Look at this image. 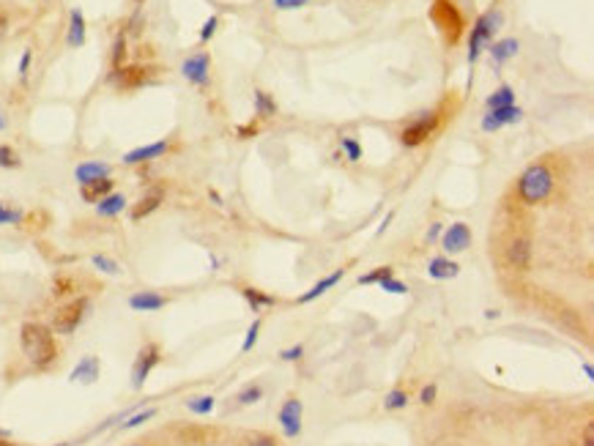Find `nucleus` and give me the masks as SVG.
<instances>
[{"instance_id":"f257e3e1","label":"nucleus","mask_w":594,"mask_h":446,"mask_svg":"<svg viewBox=\"0 0 594 446\" xmlns=\"http://www.w3.org/2000/svg\"><path fill=\"white\" fill-rule=\"evenodd\" d=\"M20 343H23V353L27 356V362L39 370L50 367L58 356V348H55V337L47 326L42 323H25L23 326V334H20Z\"/></svg>"},{"instance_id":"f03ea898","label":"nucleus","mask_w":594,"mask_h":446,"mask_svg":"<svg viewBox=\"0 0 594 446\" xmlns=\"http://www.w3.org/2000/svg\"><path fill=\"white\" fill-rule=\"evenodd\" d=\"M553 184H556V178H553V173H550L548 165H531L526 173L520 175L518 195L526 205H537V203H543V200L550 198Z\"/></svg>"},{"instance_id":"7ed1b4c3","label":"nucleus","mask_w":594,"mask_h":446,"mask_svg":"<svg viewBox=\"0 0 594 446\" xmlns=\"http://www.w3.org/2000/svg\"><path fill=\"white\" fill-rule=\"evenodd\" d=\"M501 23H504V14H501L498 8L491 11V14L476 17V23L471 27V39H469V63H476L482 47H485L488 42H493V33L501 27Z\"/></svg>"},{"instance_id":"20e7f679","label":"nucleus","mask_w":594,"mask_h":446,"mask_svg":"<svg viewBox=\"0 0 594 446\" xmlns=\"http://www.w3.org/2000/svg\"><path fill=\"white\" fill-rule=\"evenodd\" d=\"M438 121H441V115H438L436 110L419 113L411 124L400 132V143H403L405 148H419L422 143H424V140H427V137L438 129Z\"/></svg>"},{"instance_id":"39448f33","label":"nucleus","mask_w":594,"mask_h":446,"mask_svg":"<svg viewBox=\"0 0 594 446\" xmlns=\"http://www.w3.org/2000/svg\"><path fill=\"white\" fill-rule=\"evenodd\" d=\"M433 23L444 33V39L449 44H455L460 39V33H463V14L449 0H436V6H433Z\"/></svg>"},{"instance_id":"423d86ee","label":"nucleus","mask_w":594,"mask_h":446,"mask_svg":"<svg viewBox=\"0 0 594 446\" xmlns=\"http://www.w3.org/2000/svg\"><path fill=\"white\" fill-rule=\"evenodd\" d=\"M88 310H91V301L85 296H80V298H75L72 304H66L63 310H58L55 312V331L58 334H72L80 323L85 321V315H88Z\"/></svg>"},{"instance_id":"0eeeda50","label":"nucleus","mask_w":594,"mask_h":446,"mask_svg":"<svg viewBox=\"0 0 594 446\" xmlns=\"http://www.w3.org/2000/svg\"><path fill=\"white\" fill-rule=\"evenodd\" d=\"M162 353H159V345L156 343H148V345L140 348L137 359H134V367H132V389H143V383L148 381L151 370L159 364Z\"/></svg>"},{"instance_id":"6e6552de","label":"nucleus","mask_w":594,"mask_h":446,"mask_svg":"<svg viewBox=\"0 0 594 446\" xmlns=\"http://www.w3.org/2000/svg\"><path fill=\"white\" fill-rule=\"evenodd\" d=\"M208 69H211V55L208 52H195V55H189L181 63V75L187 77L192 85H198V88H206L211 82Z\"/></svg>"},{"instance_id":"1a4fd4ad","label":"nucleus","mask_w":594,"mask_h":446,"mask_svg":"<svg viewBox=\"0 0 594 446\" xmlns=\"http://www.w3.org/2000/svg\"><path fill=\"white\" fill-rule=\"evenodd\" d=\"M301 411H304V405H301L298 397H288L282 402L277 419H279V427H282V435L285 438H296L298 433H301Z\"/></svg>"},{"instance_id":"9d476101","label":"nucleus","mask_w":594,"mask_h":446,"mask_svg":"<svg viewBox=\"0 0 594 446\" xmlns=\"http://www.w3.org/2000/svg\"><path fill=\"white\" fill-rule=\"evenodd\" d=\"M523 121V110L518 104H507V107H493L488 110V115L482 118V132H498L501 126L520 124Z\"/></svg>"},{"instance_id":"9b49d317","label":"nucleus","mask_w":594,"mask_h":446,"mask_svg":"<svg viewBox=\"0 0 594 446\" xmlns=\"http://www.w3.org/2000/svg\"><path fill=\"white\" fill-rule=\"evenodd\" d=\"M441 247L449 252V255H460L471 247V227L466 222H455L449 224L444 233H441Z\"/></svg>"},{"instance_id":"f8f14e48","label":"nucleus","mask_w":594,"mask_h":446,"mask_svg":"<svg viewBox=\"0 0 594 446\" xmlns=\"http://www.w3.org/2000/svg\"><path fill=\"white\" fill-rule=\"evenodd\" d=\"M99 359L96 356H82L80 362H77V367L72 370V375H69V381H75V383H96V378H99Z\"/></svg>"},{"instance_id":"ddd939ff","label":"nucleus","mask_w":594,"mask_h":446,"mask_svg":"<svg viewBox=\"0 0 594 446\" xmlns=\"http://www.w3.org/2000/svg\"><path fill=\"white\" fill-rule=\"evenodd\" d=\"M146 77H148V69H143V66H126V69H115V72L110 75V82H115L118 88L129 91V88L143 85Z\"/></svg>"},{"instance_id":"4468645a","label":"nucleus","mask_w":594,"mask_h":446,"mask_svg":"<svg viewBox=\"0 0 594 446\" xmlns=\"http://www.w3.org/2000/svg\"><path fill=\"white\" fill-rule=\"evenodd\" d=\"M110 165L107 162H82V165H77L75 170V178L80 186H85V184H94V181H99V178H110Z\"/></svg>"},{"instance_id":"2eb2a0df","label":"nucleus","mask_w":594,"mask_h":446,"mask_svg":"<svg viewBox=\"0 0 594 446\" xmlns=\"http://www.w3.org/2000/svg\"><path fill=\"white\" fill-rule=\"evenodd\" d=\"M162 200H165V192H162L159 186H153L148 195H143L140 203L132 208V222H140V219H146L148 214H153V211L162 205Z\"/></svg>"},{"instance_id":"dca6fc26","label":"nucleus","mask_w":594,"mask_h":446,"mask_svg":"<svg viewBox=\"0 0 594 446\" xmlns=\"http://www.w3.org/2000/svg\"><path fill=\"white\" fill-rule=\"evenodd\" d=\"M165 151H168V140H159V143H151V146H140V148L126 153L124 165H143V162H151V159H159Z\"/></svg>"},{"instance_id":"f3484780","label":"nucleus","mask_w":594,"mask_h":446,"mask_svg":"<svg viewBox=\"0 0 594 446\" xmlns=\"http://www.w3.org/2000/svg\"><path fill=\"white\" fill-rule=\"evenodd\" d=\"M165 304H168V298L153 293V291H140V293L129 296V307H132L134 312H156V310H162Z\"/></svg>"},{"instance_id":"a211bd4d","label":"nucleus","mask_w":594,"mask_h":446,"mask_svg":"<svg viewBox=\"0 0 594 446\" xmlns=\"http://www.w3.org/2000/svg\"><path fill=\"white\" fill-rule=\"evenodd\" d=\"M507 260H510V266L526 272V269L531 266V244H529L526 238H515V241L507 247Z\"/></svg>"},{"instance_id":"6ab92c4d","label":"nucleus","mask_w":594,"mask_h":446,"mask_svg":"<svg viewBox=\"0 0 594 446\" xmlns=\"http://www.w3.org/2000/svg\"><path fill=\"white\" fill-rule=\"evenodd\" d=\"M343 276H346V269H337V272H331L329 276H323L321 282H315V285H312V288H310L307 293H301V296H298V304H310V301L321 298L323 293H326L329 288H334V285H337V282H340Z\"/></svg>"},{"instance_id":"aec40b11","label":"nucleus","mask_w":594,"mask_h":446,"mask_svg":"<svg viewBox=\"0 0 594 446\" xmlns=\"http://www.w3.org/2000/svg\"><path fill=\"white\" fill-rule=\"evenodd\" d=\"M66 44L69 47H82L85 44V14L80 8H72L69 14V33H66Z\"/></svg>"},{"instance_id":"412c9836","label":"nucleus","mask_w":594,"mask_h":446,"mask_svg":"<svg viewBox=\"0 0 594 446\" xmlns=\"http://www.w3.org/2000/svg\"><path fill=\"white\" fill-rule=\"evenodd\" d=\"M427 274H430L433 279H455V276L460 274V266H457L455 260H449V257H433V260L427 263Z\"/></svg>"},{"instance_id":"4be33fe9","label":"nucleus","mask_w":594,"mask_h":446,"mask_svg":"<svg viewBox=\"0 0 594 446\" xmlns=\"http://www.w3.org/2000/svg\"><path fill=\"white\" fill-rule=\"evenodd\" d=\"M518 50H520L518 39H501V42H495L493 47H491V58H493L495 66H501V63H507L510 58H515Z\"/></svg>"},{"instance_id":"5701e85b","label":"nucleus","mask_w":594,"mask_h":446,"mask_svg":"<svg viewBox=\"0 0 594 446\" xmlns=\"http://www.w3.org/2000/svg\"><path fill=\"white\" fill-rule=\"evenodd\" d=\"M126 208V198L124 195H118V192H110L107 198H101L99 203H96V214L99 217H118L121 211Z\"/></svg>"},{"instance_id":"b1692460","label":"nucleus","mask_w":594,"mask_h":446,"mask_svg":"<svg viewBox=\"0 0 594 446\" xmlns=\"http://www.w3.org/2000/svg\"><path fill=\"white\" fill-rule=\"evenodd\" d=\"M110 192H113V178H99V181L82 186V200H85V203H99V200L107 198Z\"/></svg>"},{"instance_id":"393cba45","label":"nucleus","mask_w":594,"mask_h":446,"mask_svg":"<svg viewBox=\"0 0 594 446\" xmlns=\"http://www.w3.org/2000/svg\"><path fill=\"white\" fill-rule=\"evenodd\" d=\"M241 293H244V298L249 301L252 312H260L263 307H274V304H277V298L269 296V293H263V291H258V288H244Z\"/></svg>"},{"instance_id":"a878e982","label":"nucleus","mask_w":594,"mask_h":446,"mask_svg":"<svg viewBox=\"0 0 594 446\" xmlns=\"http://www.w3.org/2000/svg\"><path fill=\"white\" fill-rule=\"evenodd\" d=\"M255 113L260 118H272V115H277V101L266 91H255Z\"/></svg>"},{"instance_id":"bb28decb","label":"nucleus","mask_w":594,"mask_h":446,"mask_svg":"<svg viewBox=\"0 0 594 446\" xmlns=\"http://www.w3.org/2000/svg\"><path fill=\"white\" fill-rule=\"evenodd\" d=\"M507 104H515V91H512L510 85H501L498 91H493V94L488 96V110H493V107H507Z\"/></svg>"},{"instance_id":"cd10ccee","label":"nucleus","mask_w":594,"mask_h":446,"mask_svg":"<svg viewBox=\"0 0 594 446\" xmlns=\"http://www.w3.org/2000/svg\"><path fill=\"white\" fill-rule=\"evenodd\" d=\"M214 397L211 395H203V397H192V400H187V408L192 411V414H198V416H208L211 411H214Z\"/></svg>"},{"instance_id":"c85d7f7f","label":"nucleus","mask_w":594,"mask_h":446,"mask_svg":"<svg viewBox=\"0 0 594 446\" xmlns=\"http://www.w3.org/2000/svg\"><path fill=\"white\" fill-rule=\"evenodd\" d=\"M389 276H395V269H392V266H378V269H372L370 274L359 276V285H378L381 279H389Z\"/></svg>"},{"instance_id":"c756f323","label":"nucleus","mask_w":594,"mask_h":446,"mask_svg":"<svg viewBox=\"0 0 594 446\" xmlns=\"http://www.w3.org/2000/svg\"><path fill=\"white\" fill-rule=\"evenodd\" d=\"M405 405H408V395L403 389H392L389 395L384 397V408L386 411H403Z\"/></svg>"},{"instance_id":"7c9ffc66","label":"nucleus","mask_w":594,"mask_h":446,"mask_svg":"<svg viewBox=\"0 0 594 446\" xmlns=\"http://www.w3.org/2000/svg\"><path fill=\"white\" fill-rule=\"evenodd\" d=\"M25 219V214L20 208H11L6 203H0V224H20Z\"/></svg>"},{"instance_id":"2f4dec72","label":"nucleus","mask_w":594,"mask_h":446,"mask_svg":"<svg viewBox=\"0 0 594 446\" xmlns=\"http://www.w3.org/2000/svg\"><path fill=\"white\" fill-rule=\"evenodd\" d=\"M23 165V159H20V153L14 148H8V146H0V167H8V170H14V167H20Z\"/></svg>"},{"instance_id":"473e14b6","label":"nucleus","mask_w":594,"mask_h":446,"mask_svg":"<svg viewBox=\"0 0 594 446\" xmlns=\"http://www.w3.org/2000/svg\"><path fill=\"white\" fill-rule=\"evenodd\" d=\"M340 146H343V151H346L348 162H359V159H362V146H359V140H356V137H343V140H340Z\"/></svg>"},{"instance_id":"72a5a7b5","label":"nucleus","mask_w":594,"mask_h":446,"mask_svg":"<svg viewBox=\"0 0 594 446\" xmlns=\"http://www.w3.org/2000/svg\"><path fill=\"white\" fill-rule=\"evenodd\" d=\"M91 263H94V266L104 274H118L121 272V266H118L113 257H107V255H94V257H91Z\"/></svg>"},{"instance_id":"f704fd0d","label":"nucleus","mask_w":594,"mask_h":446,"mask_svg":"<svg viewBox=\"0 0 594 446\" xmlns=\"http://www.w3.org/2000/svg\"><path fill=\"white\" fill-rule=\"evenodd\" d=\"M263 397V389H260V383H249V386H244L241 389V395H239V402L241 405H252V402H258Z\"/></svg>"},{"instance_id":"c9c22d12","label":"nucleus","mask_w":594,"mask_h":446,"mask_svg":"<svg viewBox=\"0 0 594 446\" xmlns=\"http://www.w3.org/2000/svg\"><path fill=\"white\" fill-rule=\"evenodd\" d=\"M378 285H381V291H386V293H397V296L408 293V285H405V282H400V279H395V276H389V279H381Z\"/></svg>"},{"instance_id":"e433bc0d","label":"nucleus","mask_w":594,"mask_h":446,"mask_svg":"<svg viewBox=\"0 0 594 446\" xmlns=\"http://www.w3.org/2000/svg\"><path fill=\"white\" fill-rule=\"evenodd\" d=\"M153 416H156V411H153V408H146L143 414H134V416H129V421H124V424H121V430H134V427H140L143 421L153 419Z\"/></svg>"},{"instance_id":"4c0bfd02","label":"nucleus","mask_w":594,"mask_h":446,"mask_svg":"<svg viewBox=\"0 0 594 446\" xmlns=\"http://www.w3.org/2000/svg\"><path fill=\"white\" fill-rule=\"evenodd\" d=\"M258 334H260V321H252V326L247 329V337H244V345H241V353H249V350L255 348Z\"/></svg>"},{"instance_id":"58836bf2","label":"nucleus","mask_w":594,"mask_h":446,"mask_svg":"<svg viewBox=\"0 0 594 446\" xmlns=\"http://www.w3.org/2000/svg\"><path fill=\"white\" fill-rule=\"evenodd\" d=\"M124 55H126V39H124V33H121V36L115 39V44H113V66H115V69H121Z\"/></svg>"},{"instance_id":"ea45409f","label":"nucleus","mask_w":594,"mask_h":446,"mask_svg":"<svg viewBox=\"0 0 594 446\" xmlns=\"http://www.w3.org/2000/svg\"><path fill=\"white\" fill-rule=\"evenodd\" d=\"M217 27H220V17H208L206 25H203V30H200V42H208V39L217 33Z\"/></svg>"},{"instance_id":"a19ab883","label":"nucleus","mask_w":594,"mask_h":446,"mask_svg":"<svg viewBox=\"0 0 594 446\" xmlns=\"http://www.w3.org/2000/svg\"><path fill=\"white\" fill-rule=\"evenodd\" d=\"M274 8H279V11H291V8H304V6H310V0H272Z\"/></svg>"},{"instance_id":"79ce46f5","label":"nucleus","mask_w":594,"mask_h":446,"mask_svg":"<svg viewBox=\"0 0 594 446\" xmlns=\"http://www.w3.org/2000/svg\"><path fill=\"white\" fill-rule=\"evenodd\" d=\"M436 395H438V386H436V383H427V386L419 392V402L422 405H433V402H436Z\"/></svg>"},{"instance_id":"37998d69","label":"nucleus","mask_w":594,"mask_h":446,"mask_svg":"<svg viewBox=\"0 0 594 446\" xmlns=\"http://www.w3.org/2000/svg\"><path fill=\"white\" fill-rule=\"evenodd\" d=\"M304 356V345H293V348H285L282 353H279V359L282 362H298Z\"/></svg>"},{"instance_id":"c03bdc74","label":"nucleus","mask_w":594,"mask_h":446,"mask_svg":"<svg viewBox=\"0 0 594 446\" xmlns=\"http://www.w3.org/2000/svg\"><path fill=\"white\" fill-rule=\"evenodd\" d=\"M30 58H33V52L30 50H25L23 52V58H20V77H23V79H25L27 72H30Z\"/></svg>"},{"instance_id":"a18cd8bd","label":"nucleus","mask_w":594,"mask_h":446,"mask_svg":"<svg viewBox=\"0 0 594 446\" xmlns=\"http://www.w3.org/2000/svg\"><path fill=\"white\" fill-rule=\"evenodd\" d=\"M441 233H444V224L441 222L430 224V230H427V244H430V241H436V238H441Z\"/></svg>"},{"instance_id":"49530a36","label":"nucleus","mask_w":594,"mask_h":446,"mask_svg":"<svg viewBox=\"0 0 594 446\" xmlns=\"http://www.w3.org/2000/svg\"><path fill=\"white\" fill-rule=\"evenodd\" d=\"M249 446H277V441H274L272 435H255V438L249 441Z\"/></svg>"},{"instance_id":"de8ad7c7","label":"nucleus","mask_w":594,"mask_h":446,"mask_svg":"<svg viewBox=\"0 0 594 446\" xmlns=\"http://www.w3.org/2000/svg\"><path fill=\"white\" fill-rule=\"evenodd\" d=\"M392 219H395V211H389V214H386V219H384V222H381V227H378V230H375V233H378V236H384V230H386V227H389V222H392Z\"/></svg>"},{"instance_id":"09e8293b","label":"nucleus","mask_w":594,"mask_h":446,"mask_svg":"<svg viewBox=\"0 0 594 446\" xmlns=\"http://www.w3.org/2000/svg\"><path fill=\"white\" fill-rule=\"evenodd\" d=\"M586 446H594V430H592V424L586 427Z\"/></svg>"},{"instance_id":"8fccbe9b","label":"nucleus","mask_w":594,"mask_h":446,"mask_svg":"<svg viewBox=\"0 0 594 446\" xmlns=\"http://www.w3.org/2000/svg\"><path fill=\"white\" fill-rule=\"evenodd\" d=\"M583 372H586V378H589V381L594 378V367L589 364V362H583Z\"/></svg>"},{"instance_id":"3c124183","label":"nucleus","mask_w":594,"mask_h":446,"mask_svg":"<svg viewBox=\"0 0 594 446\" xmlns=\"http://www.w3.org/2000/svg\"><path fill=\"white\" fill-rule=\"evenodd\" d=\"M6 25H8V23H6V17L0 14V39H3V33H6Z\"/></svg>"},{"instance_id":"603ef678","label":"nucleus","mask_w":594,"mask_h":446,"mask_svg":"<svg viewBox=\"0 0 594 446\" xmlns=\"http://www.w3.org/2000/svg\"><path fill=\"white\" fill-rule=\"evenodd\" d=\"M208 195H211V200H214V203H217V205H222V198H220V195H217V192H214V189H211V192H208Z\"/></svg>"},{"instance_id":"864d4df0","label":"nucleus","mask_w":594,"mask_h":446,"mask_svg":"<svg viewBox=\"0 0 594 446\" xmlns=\"http://www.w3.org/2000/svg\"><path fill=\"white\" fill-rule=\"evenodd\" d=\"M0 129H6V113L0 110Z\"/></svg>"},{"instance_id":"5fc2aeb1","label":"nucleus","mask_w":594,"mask_h":446,"mask_svg":"<svg viewBox=\"0 0 594 446\" xmlns=\"http://www.w3.org/2000/svg\"><path fill=\"white\" fill-rule=\"evenodd\" d=\"M0 438L6 441V438H11V433H8V430H0Z\"/></svg>"},{"instance_id":"6e6d98bb","label":"nucleus","mask_w":594,"mask_h":446,"mask_svg":"<svg viewBox=\"0 0 594 446\" xmlns=\"http://www.w3.org/2000/svg\"><path fill=\"white\" fill-rule=\"evenodd\" d=\"M0 446H14V444H6V441H3V438H0Z\"/></svg>"},{"instance_id":"4d7b16f0","label":"nucleus","mask_w":594,"mask_h":446,"mask_svg":"<svg viewBox=\"0 0 594 446\" xmlns=\"http://www.w3.org/2000/svg\"><path fill=\"white\" fill-rule=\"evenodd\" d=\"M132 446H143V444H132Z\"/></svg>"},{"instance_id":"13d9d810","label":"nucleus","mask_w":594,"mask_h":446,"mask_svg":"<svg viewBox=\"0 0 594 446\" xmlns=\"http://www.w3.org/2000/svg\"><path fill=\"white\" fill-rule=\"evenodd\" d=\"M137 3H143V0H137Z\"/></svg>"}]
</instances>
